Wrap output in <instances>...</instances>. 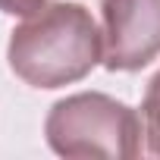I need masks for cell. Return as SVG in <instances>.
<instances>
[{
    "label": "cell",
    "mask_w": 160,
    "mask_h": 160,
    "mask_svg": "<svg viewBox=\"0 0 160 160\" xmlns=\"http://www.w3.org/2000/svg\"><path fill=\"white\" fill-rule=\"evenodd\" d=\"M141 126H144V151L160 157V94L144 91L141 101Z\"/></svg>",
    "instance_id": "cell-4"
},
{
    "label": "cell",
    "mask_w": 160,
    "mask_h": 160,
    "mask_svg": "<svg viewBox=\"0 0 160 160\" xmlns=\"http://www.w3.org/2000/svg\"><path fill=\"white\" fill-rule=\"evenodd\" d=\"M104 66L135 72L160 57V0H101Z\"/></svg>",
    "instance_id": "cell-3"
},
{
    "label": "cell",
    "mask_w": 160,
    "mask_h": 160,
    "mask_svg": "<svg viewBox=\"0 0 160 160\" xmlns=\"http://www.w3.org/2000/svg\"><path fill=\"white\" fill-rule=\"evenodd\" d=\"M148 91H151V94H160V72H157L151 82H148Z\"/></svg>",
    "instance_id": "cell-6"
},
{
    "label": "cell",
    "mask_w": 160,
    "mask_h": 160,
    "mask_svg": "<svg viewBox=\"0 0 160 160\" xmlns=\"http://www.w3.org/2000/svg\"><path fill=\"white\" fill-rule=\"evenodd\" d=\"M10 69L32 88H63L104 63V32L82 3H50L13 28Z\"/></svg>",
    "instance_id": "cell-1"
},
{
    "label": "cell",
    "mask_w": 160,
    "mask_h": 160,
    "mask_svg": "<svg viewBox=\"0 0 160 160\" xmlns=\"http://www.w3.org/2000/svg\"><path fill=\"white\" fill-rule=\"evenodd\" d=\"M44 135L60 157L132 160L141 154V116L101 91H82L57 101L47 113Z\"/></svg>",
    "instance_id": "cell-2"
},
{
    "label": "cell",
    "mask_w": 160,
    "mask_h": 160,
    "mask_svg": "<svg viewBox=\"0 0 160 160\" xmlns=\"http://www.w3.org/2000/svg\"><path fill=\"white\" fill-rule=\"evenodd\" d=\"M53 0H0V13H7V16H35L38 10L50 7Z\"/></svg>",
    "instance_id": "cell-5"
}]
</instances>
